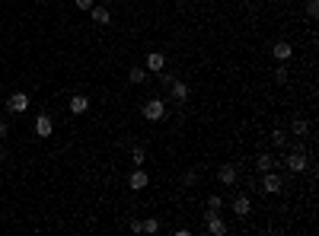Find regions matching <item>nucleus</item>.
I'll return each instance as SVG.
<instances>
[{
	"instance_id": "12",
	"label": "nucleus",
	"mask_w": 319,
	"mask_h": 236,
	"mask_svg": "<svg viewBox=\"0 0 319 236\" xmlns=\"http://www.w3.org/2000/svg\"><path fill=\"white\" fill-rule=\"evenodd\" d=\"M86 109H90V99L83 93H74V96H70V115H83Z\"/></svg>"
},
{
	"instance_id": "6",
	"label": "nucleus",
	"mask_w": 319,
	"mask_h": 236,
	"mask_svg": "<svg viewBox=\"0 0 319 236\" xmlns=\"http://www.w3.org/2000/svg\"><path fill=\"white\" fill-rule=\"evenodd\" d=\"M51 131H54L51 115H48V112H42L39 118H35V137H51Z\"/></svg>"
},
{
	"instance_id": "1",
	"label": "nucleus",
	"mask_w": 319,
	"mask_h": 236,
	"mask_svg": "<svg viewBox=\"0 0 319 236\" xmlns=\"http://www.w3.org/2000/svg\"><path fill=\"white\" fill-rule=\"evenodd\" d=\"M284 166L291 169V172H306V169H310V157H306V153L303 150H291L287 153V157H284Z\"/></svg>"
},
{
	"instance_id": "15",
	"label": "nucleus",
	"mask_w": 319,
	"mask_h": 236,
	"mask_svg": "<svg viewBox=\"0 0 319 236\" xmlns=\"http://www.w3.org/2000/svg\"><path fill=\"white\" fill-rule=\"evenodd\" d=\"M90 16H93V22H96V26H105V22L112 19V13H109V10H105V7H96V4L90 7Z\"/></svg>"
},
{
	"instance_id": "23",
	"label": "nucleus",
	"mask_w": 319,
	"mask_h": 236,
	"mask_svg": "<svg viewBox=\"0 0 319 236\" xmlns=\"http://www.w3.org/2000/svg\"><path fill=\"white\" fill-rule=\"evenodd\" d=\"M275 83H278V86H284V83H287V70H284V67H278V70H275Z\"/></svg>"
},
{
	"instance_id": "20",
	"label": "nucleus",
	"mask_w": 319,
	"mask_h": 236,
	"mask_svg": "<svg viewBox=\"0 0 319 236\" xmlns=\"http://www.w3.org/2000/svg\"><path fill=\"white\" fill-rule=\"evenodd\" d=\"M144 160H147L144 147H134V150H131V163H134V166H144Z\"/></svg>"
},
{
	"instance_id": "19",
	"label": "nucleus",
	"mask_w": 319,
	"mask_h": 236,
	"mask_svg": "<svg viewBox=\"0 0 319 236\" xmlns=\"http://www.w3.org/2000/svg\"><path fill=\"white\" fill-rule=\"evenodd\" d=\"M271 144H275L278 150L287 147V131H271Z\"/></svg>"
},
{
	"instance_id": "26",
	"label": "nucleus",
	"mask_w": 319,
	"mask_h": 236,
	"mask_svg": "<svg viewBox=\"0 0 319 236\" xmlns=\"http://www.w3.org/2000/svg\"><path fill=\"white\" fill-rule=\"evenodd\" d=\"M7 134V122H4V118H0V137H4Z\"/></svg>"
},
{
	"instance_id": "13",
	"label": "nucleus",
	"mask_w": 319,
	"mask_h": 236,
	"mask_svg": "<svg viewBox=\"0 0 319 236\" xmlns=\"http://www.w3.org/2000/svg\"><path fill=\"white\" fill-rule=\"evenodd\" d=\"M166 90L172 93V99H176V102H185V99H188V86L182 83V80H169V86H166Z\"/></svg>"
},
{
	"instance_id": "8",
	"label": "nucleus",
	"mask_w": 319,
	"mask_h": 236,
	"mask_svg": "<svg viewBox=\"0 0 319 236\" xmlns=\"http://www.w3.org/2000/svg\"><path fill=\"white\" fill-rule=\"evenodd\" d=\"M233 214H240V217H249L252 214V201H249V195H236L233 198Z\"/></svg>"
},
{
	"instance_id": "3",
	"label": "nucleus",
	"mask_w": 319,
	"mask_h": 236,
	"mask_svg": "<svg viewBox=\"0 0 319 236\" xmlns=\"http://www.w3.org/2000/svg\"><path fill=\"white\" fill-rule=\"evenodd\" d=\"M26 109H29V93H22V90L10 93V99H7V112H13V115H22Z\"/></svg>"
},
{
	"instance_id": "17",
	"label": "nucleus",
	"mask_w": 319,
	"mask_h": 236,
	"mask_svg": "<svg viewBox=\"0 0 319 236\" xmlns=\"http://www.w3.org/2000/svg\"><path fill=\"white\" fill-rule=\"evenodd\" d=\"M140 233H147V236L160 233V220H157V217H147V220H140Z\"/></svg>"
},
{
	"instance_id": "9",
	"label": "nucleus",
	"mask_w": 319,
	"mask_h": 236,
	"mask_svg": "<svg viewBox=\"0 0 319 236\" xmlns=\"http://www.w3.org/2000/svg\"><path fill=\"white\" fill-rule=\"evenodd\" d=\"M291 54H294V48H291V42H275L271 45V57H275V61H291Z\"/></svg>"
},
{
	"instance_id": "11",
	"label": "nucleus",
	"mask_w": 319,
	"mask_h": 236,
	"mask_svg": "<svg viewBox=\"0 0 319 236\" xmlns=\"http://www.w3.org/2000/svg\"><path fill=\"white\" fill-rule=\"evenodd\" d=\"M147 182H150V175H147V169H144V166H137V169L131 172V179H128V185H131L134 192H140V188H147Z\"/></svg>"
},
{
	"instance_id": "4",
	"label": "nucleus",
	"mask_w": 319,
	"mask_h": 236,
	"mask_svg": "<svg viewBox=\"0 0 319 236\" xmlns=\"http://www.w3.org/2000/svg\"><path fill=\"white\" fill-rule=\"evenodd\" d=\"M205 227H208L211 236H223V233H227V223H223V217L217 214V211H208V214H205Z\"/></svg>"
},
{
	"instance_id": "22",
	"label": "nucleus",
	"mask_w": 319,
	"mask_h": 236,
	"mask_svg": "<svg viewBox=\"0 0 319 236\" xmlns=\"http://www.w3.org/2000/svg\"><path fill=\"white\" fill-rule=\"evenodd\" d=\"M220 208H223V198L220 195H211L208 198V211H220Z\"/></svg>"
},
{
	"instance_id": "10",
	"label": "nucleus",
	"mask_w": 319,
	"mask_h": 236,
	"mask_svg": "<svg viewBox=\"0 0 319 236\" xmlns=\"http://www.w3.org/2000/svg\"><path fill=\"white\" fill-rule=\"evenodd\" d=\"M278 166H281V160H275L271 153H258V157H255V169L258 172H271V169H278Z\"/></svg>"
},
{
	"instance_id": "21",
	"label": "nucleus",
	"mask_w": 319,
	"mask_h": 236,
	"mask_svg": "<svg viewBox=\"0 0 319 236\" xmlns=\"http://www.w3.org/2000/svg\"><path fill=\"white\" fill-rule=\"evenodd\" d=\"M303 10H306V16H310V19H316L319 16V0H306Z\"/></svg>"
},
{
	"instance_id": "25",
	"label": "nucleus",
	"mask_w": 319,
	"mask_h": 236,
	"mask_svg": "<svg viewBox=\"0 0 319 236\" xmlns=\"http://www.w3.org/2000/svg\"><path fill=\"white\" fill-rule=\"evenodd\" d=\"M128 227H131V233H140V220L134 217V220H128Z\"/></svg>"
},
{
	"instance_id": "24",
	"label": "nucleus",
	"mask_w": 319,
	"mask_h": 236,
	"mask_svg": "<svg viewBox=\"0 0 319 236\" xmlns=\"http://www.w3.org/2000/svg\"><path fill=\"white\" fill-rule=\"evenodd\" d=\"M93 4H96V0H74V7H77V10H90Z\"/></svg>"
},
{
	"instance_id": "7",
	"label": "nucleus",
	"mask_w": 319,
	"mask_h": 236,
	"mask_svg": "<svg viewBox=\"0 0 319 236\" xmlns=\"http://www.w3.org/2000/svg\"><path fill=\"white\" fill-rule=\"evenodd\" d=\"M166 67V54L163 51H147V74H160V70Z\"/></svg>"
},
{
	"instance_id": "5",
	"label": "nucleus",
	"mask_w": 319,
	"mask_h": 236,
	"mask_svg": "<svg viewBox=\"0 0 319 236\" xmlns=\"http://www.w3.org/2000/svg\"><path fill=\"white\" fill-rule=\"evenodd\" d=\"M163 115H166V105H163V99H150V102L144 105V118H147V122H160Z\"/></svg>"
},
{
	"instance_id": "2",
	"label": "nucleus",
	"mask_w": 319,
	"mask_h": 236,
	"mask_svg": "<svg viewBox=\"0 0 319 236\" xmlns=\"http://www.w3.org/2000/svg\"><path fill=\"white\" fill-rule=\"evenodd\" d=\"M262 192H265V195H281V192H284V179H281L275 169H271V172H262Z\"/></svg>"
},
{
	"instance_id": "18",
	"label": "nucleus",
	"mask_w": 319,
	"mask_h": 236,
	"mask_svg": "<svg viewBox=\"0 0 319 236\" xmlns=\"http://www.w3.org/2000/svg\"><path fill=\"white\" fill-rule=\"evenodd\" d=\"M128 80H131L134 86L137 83H147V70L144 67H131V70H128Z\"/></svg>"
},
{
	"instance_id": "16",
	"label": "nucleus",
	"mask_w": 319,
	"mask_h": 236,
	"mask_svg": "<svg viewBox=\"0 0 319 236\" xmlns=\"http://www.w3.org/2000/svg\"><path fill=\"white\" fill-rule=\"evenodd\" d=\"M291 134H297V137H306V134H310L306 118H294V122H291Z\"/></svg>"
},
{
	"instance_id": "14",
	"label": "nucleus",
	"mask_w": 319,
	"mask_h": 236,
	"mask_svg": "<svg viewBox=\"0 0 319 236\" xmlns=\"http://www.w3.org/2000/svg\"><path fill=\"white\" fill-rule=\"evenodd\" d=\"M217 179H220L223 185H233V182H236V166H233V163H223V166L217 169Z\"/></svg>"
}]
</instances>
